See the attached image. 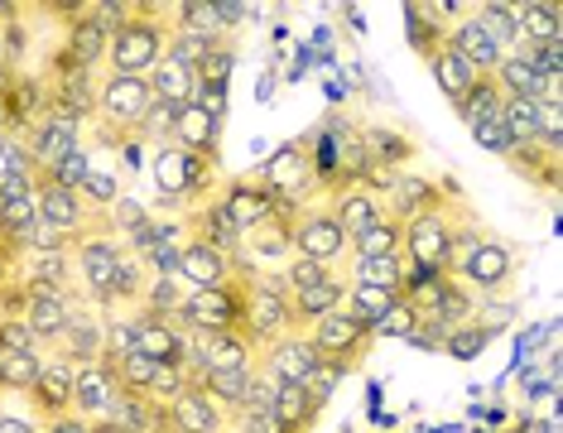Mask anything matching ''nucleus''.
Segmentation results:
<instances>
[{"label":"nucleus","mask_w":563,"mask_h":433,"mask_svg":"<svg viewBox=\"0 0 563 433\" xmlns=\"http://www.w3.org/2000/svg\"><path fill=\"white\" fill-rule=\"evenodd\" d=\"M294 256L318 260V265H328V270H342L338 260H347V236H342L328 202H313V208H303L294 216Z\"/></svg>","instance_id":"nucleus-10"},{"label":"nucleus","mask_w":563,"mask_h":433,"mask_svg":"<svg viewBox=\"0 0 563 433\" xmlns=\"http://www.w3.org/2000/svg\"><path fill=\"white\" fill-rule=\"evenodd\" d=\"M328 208H332V216H338V226H342V236H356V232H366L371 222H380L386 216V208H380V198L371 193V188H362V184H347V188H338L332 198H323Z\"/></svg>","instance_id":"nucleus-29"},{"label":"nucleus","mask_w":563,"mask_h":433,"mask_svg":"<svg viewBox=\"0 0 563 433\" xmlns=\"http://www.w3.org/2000/svg\"><path fill=\"white\" fill-rule=\"evenodd\" d=\"M117 400H121L117 366H111V362L78 366V386H73V414H82L87 424H97V419H111Z\"/></svg>","instance_id":"nucleus-19"},{"label":"nucleus","mask_w":563,"mask_h":433,"mask_svg":"<svg viewBox=\"0 0 563 433\" xmlns=\"http://www.w3.org/2000/svg\"><path fill=\"white\" fill-rule=\"evenodd\" d=\"M371 337L376 342H415L419 337V313L409 309L405 299H395L386 313H380V323L371 327Z\"/></svg>","instance_id":"nucleus-45"},{"label":"nucleus","mask_w":563,"mask_h":433,"mask_svg":"<svg viewBox=\"0 0 563 433\" xmlns=\"http://www.w3.org/2000/svg\"><path fill=\"white\" fill-rule=\"evenodd\" d=\"M467 212L472 208L463 202V193H457V198L439 202L433 212L400 222V260L415 265V270L448 275V265H453V236H457V226H463Z\"/></svg>","instance_id":"nucleus-3"},{"label":"nucleus","mask_w":563,"mask_h":433,"mask_svg":"<svg viewBox=\"0 0 563 433\" xmlns=\"http://www.w3.org/2000/svg\"><path fill=\"white\" fill-rule=\"evenodd\" d=\"M184 226H188V236L202 241V246H212L217 256H227V260H236V251H241V232L232 222H227V212L217 208V202H202V208H194L184 216Z\"/></svg>","instance_id":"nucleus-32"},{"label":"nucleus","mask_w":563,"mask_h":433,"mask_svg":"<svg viewBox=\"0 0 563 433\" xmlns=\"http://www.w3.org/2000/svg\"><path fill=\"white\" fill-rule=\"evenodd\" d=\"M255 178L271 188L275 212L279 216H299L303 208L323 202L318 193V178H313V155H309V135H294L275 149L265 164H255Z\"/></svg>","instance_id":"nucleus-6"},{"label":"nucleus","mask_w":563,"mask_h":433,"mask_svg":"<svg viewBox=\"0 0 563 433\" xmlns=\"http://www.w3.org/2000/svg\"><path fill=\"white\" fill-rule=\"evenodd\" d=\"M121 193H125V188H121V174L111 169V164L101 169V164L92 159V174H87V184H82V202H87V208L107 216V212H111V202H117Z\"/></svg>","instance_id":"nucleus-44"},{"label":"nucleus","mask_w":563,"mask_h":433,"mask_svg":"<svg viewBox=\"0 0 563 433\" xmlns=\"http://www.w3.org/2000/svg\"><path fill=\"white\" fill-rule=\"evenodd\" d=\"M150 107H155V92H150L145 78L107 73V78L97 82V107H92L97 140H107V149H121L125 140H140V125H145Z\"/></svg>","instance_id":"nucleus-5"},{"label":"nucleus","mask_w":563,"mask_h":433,"mask_svg":"<svg viewBox=\"0 0 563 433\" xmlns=\"http://www.w3.org/2000/svg\"><path fill=\"white\" fill-rule=\"evenodd\" d=\"M150 92H155L159 107H188V101L198 97V68H188L184 58H174L169 48H164V58L155 63V73H150Z\"/></svg>","instance_id":"nucleus-30"},{"label":"nucleus","mask_w":563,"mask_h":433,"mask_svg":"<svg viewBox=\"0 0 563 433\" xmlns=\"http://www.w3.org/2000/svg\"><path fill=\"white\" fill-rule=\"evenodd\" d=\"M448 275H453L472 299H510L520 285V256L510 241L482 232L463 256L448 265Z\"/></svg>","instance_id":"nucleus-4"},{"label":"nucleus","mask_w":563,"mask_h":433,"mask_svg":"<svg viewBox=\"0 0 563 433\" xmlns=\"http://www.w3.org/2000/svg\"><path fill=\"white\" fill-rule=\"evenodd\" d=\"M58 251H73V236L48 222H34L30 236L20 241V256H58Z\"/></svg>","instance_id":"nucleus-49"},{"label":"nucleus","mask_w":563,"mask_h":433,"mask_svg":"<svg viewBox=\"0 0 563 433\" xmlns=\"http://www.w3.org/2000/svg\"><path fill=\"white\" fill-rule=\"evenodd\" d=\"M159 419H164V433H227V414L198 390V380L188 390H178L174 400H164Z\"/></svg>","instance_id":"nucleus-18"},{"label":"nucleus","mask_w":563,"mask_h":433,"mask_svg":"<svg viewBox=\"0 0 563 433\" xmlns=\"http://www.w3.org/2000/svg\"><path fill=\"white\" fill-rule=\"evenodd\" d=\"M155 222V212H150V202H140L135 193H121L117 202H111V212H107V232L125 241V236H135L140 226H150Z\"/></svg>","instance_id":"nucleus-42"},{"label":"nucleus","mask_w":563,"mask_h":433,"mask_svg":"<svg viewBox=\"0 0 563 433\" xmlns=\"http://www.w3.org/2000/svg\"><path fill=\"white\" fill-rule=\"evenodd\" d=\"M184 295H188V289L178 285V275H150V279H145V295H140V303H135V313L164 318V323H178Z\"/></svg>","instance_id":"nucleus-36"},{"label":"nucleus","mask_w":563,"mask_h":433,"mask_svg":"<svg viewBox=\"0 0 563 433\" xmlns=\"http://www.w3.org/2000/svg\"><path fill=\"white\" fill-rule=\"evenodd\" d=\"M405 40H409V48H415L419 58H429V54H433V48H439V44H448L443 34H433L429 24L419 20V10H415V5H405Z\"/></svg>","instance_id":"nucleus-53"},{"label":"nucleus","mask_w":563,"mask_h":433,"mask_svg":"<svg viewBox=\"0 0 563 433\" xmlns=\"http://www.w3.org/2000/svg\"><path fill=\"white\" fill-rule=\"evenodd\" d=\"M472 323H477L486 337H496L501 327L516 323V303H510V299H477V309H472Z\"/></svg>","instance_id":"nucleus-51"},{"label":"nucleus","mask_w":563,"mask_h":433,"mask_svg":"<svg viewBox=\"0 0 563 433\" xmlns=\"http://www.w3.org/2000/svg\"><path fill=\"white\" fill-rule=\"evenodd\" d=\"M510 10H516V30L525 44H563V10L554 0H520Z\"/></svg>","instance_id":"nucleus-34"},{"label":"nucleus","mask_w":563,"mask_h":433,"mask_svg":"<svg viewBox=\"0 0 563 433\" xmlns=\"http://www.w3.org/2000/svg\"><path fill=\"white\" fill-rule=\"evenodd\" d=\"M448 44H453L457 54H463V58L472 63V68L482 73V78H492V73H496V63L506 58V44L496 40V34L486 30V24H482L477 15H472V5L463 10V20L453 24V34H448Z\"/></svg>","instance_id":"nucleus-23"},{"label":"nucleus","mask_w":563,"mask_h":433,"mask_svg":"<svg viewBox=\"0 0 563 433\" xmlns=\"http://www.w3.org/2000/svg\"><path fill=\"white\" fill-rule=\"evenodd\" d=\"M212 202L227 212V222H232L241 236L255 232L265 216H275V198H271V188L255 178V169L227 178V184H217V198H212Z\"/></svg>","instance_id":"nucleus-14"},{"label":"nucleus","mask_w":563,"mask_h":433,"mask_svg":"<svg viewBox=\"0 0 563 433\" xmlns=\"http://www.w3.org/2000/svg\"><path fill=\"white\" fill-rule=\"evenodd\" d=\"M63 20V48H58V58L54 63H63V68H82V73H92L97 78V68L107 63V44H111V34L101 30V24L87 15L82 5H68V10H58Z\"/></svg>","instance_id":"nucleus-12"},{"label":"nucleus","mask_w":563,"mask_h":433,"mask_svg":"<svg viewBox=\"0 0 563 433\" xmlns=\"http://www.w3.org/2000/svg\"><path fill=\"white\" fill-rule=\"evenodd\" d=\"M0 433H44V419H34V414H10V410H0Z\"/></svg>","instance_id":"nucleus-56"},{"label":"nucleus","mask_w":563,"mask_h":433,"mask_svg":"<svg viewBox=\"0 0 563 433\" xmlns=\"http://www.w3.org/2000/svg\"><path fill=\"white\" fill-rule=\"evenodd\" d=\"M255 371L271 376L275 386H303V380L318 371V352L309 347V337L285 333V337H275V342H265V347H261Z\"/></svg>","instance_id":"nucleus-15"},{"label":"nucleus","mask_w":563,"mask_h":433,"mask_svg":"<svg viewBox=\"0 0 563 433\" xmlns=\"http://www.w3.org/2000/svg\"><path fill=\"white\" fill-rule=\"evenodd\" d=\"M251 380H255V371H212V376H198V390L208 395L222 414H236L251 395Z\"/></svg>","instance_id":"nucleus-38"},{"label":"nucleus","mask_w":563,"mask_h":433,"mask_svg":"<svg viewBox=\"0 0 563 433\" xmlns=\"http://www.w3.org/2000/svg\"><path fill=\"white\" fill-rule=\"evenodd\" d=\"M279 285H285L289 289V295H294V289H309V285H318V279H323V275H332L328 270V265H318V260H303V256H289L285 265H279Z\"/></svg>","instance_id":"nucleus-52"},{"label":"nucleus","mask_w":563,"mask_h":433,"mask_svg":"<svg viewBox=\"0 0 563 433\" xmlns=\"http://www.w3.org/2000/svg\"><path fill=\"white\" fill-rule=\"evenodd\" d=\"M294 256V216H265L255 232L241 236L236 251V275H261V270H279Z\"/></svg>","instance_id":"nucleus-11"},{"label":"nucleus","mask_w":563,"mask_h":433,"mask_svg":"<svg viewBox=\"0 0 563 433\" xmlns=\"http://www.w3.org/2000/svg\"><path fill=\"white\" fill-rule=\"evenodd\" d=\"M309 155H313V178H318V193L332 198L338 188H347L362 178L366 169V149H362V125L352 116H323L309 131Z\"/></svg>","instance_id":"nucleus-2"},{"label":"nucleus","mask_w":563,"mask_h":433,"mask_svg":"<svg viewBox=\"0 0 563 433\" xmlns=\"http://www.w3.org/2000/svg\"><path fill=\"white\" fill-rule=\"evenodd\" d=\"M174 34H188V40L198 44H236V34H227L222 15H217L212 0H188V5H174Z\"/></svg>","instance_id":"nucleus-33"},{"label":"nucleus","mask_w":563,"mask_h":433,"mask_svg":"<svg viewBox=\"0 0 563 433\" xmlns=\"http://www.w3.org/2000/svg\"><path fill=\"white\" fill-rule=\"evenodd\" d=\"M0 352H44V347L24 327V318H0Z\"/></svg>","instance_id":"nucleus-55"},{"label":"nucleus","mask_w":563,"mask_h":433,"mask_svg":"<svg viewBox=\"0 0 563 433\" xmlns=\"http://www.w3.org/2000/svg\"><path fill=\"white\" fill-rule=\"evenodd\" d=\"M125 256H131V251L111 232H92V236L73 241V265H78L82 299L92 303L97 313H111V295H117V275H121Z\"/></svg>","instance_id":"nucleus-8"},{"label":"nucleus","mask_w":563,"mask_h":433,"mask_svg":"<svg viewBox=\"0 0 563 433\" xmlns=\"http://www.w3.org/2000/svg\"><path fill=\"white\" fill-rule=\"evenodd\" d=\"M362 149H366L371 169H386V174H409L419 159V140L405 125H390V121L362 125Z\"/></svg>","instance_id":"nucleus-16"},{"label":"nucleus","mask_w":563,"mask_h":433,"mask_svg":"<svg viewBox=\"0 0 563 433\" xmlns=\"http://www.w3.org/2000/svg\"><path fill=\"white\" fill-rule=\"evenodd\" d=\"M342 299H347V275L342 270L323 275L309 289H294L289 295V333H309L313 323H323L328 313L342 309Z\"/></svg>","instance_id":"nucleus-20"},{"label":"nucleus","mask_w":563,"mask_h":433,"mask_svg":"<svg viewBox=\"0 0 563 433\" xmlns=\"http://www.w3.org/2000/svg\"><path fill=\"white\" fill-rule=\"evenodd\" d=\"M448 198H457V184H453V178L433 184V178H424V174H400L380 208H386L390 222H409V216H424V212H433V208H439V202H448Z\"/></svg>","instance_id":"nucleus-17"},{"label":"nucleus","mask_w":563,"mask_h":433,"mask_svg":"<svg viewBox=\"0 0 563 433\" xmlns=\"http://www.w3.org/2000/svg\"><path fill=\"white\" fill-rule=\"evenodd\" d=\"M342 275H347V285H371V289H390V295H400V285H405V260H400V256L347 260V265H342Z\"/></svg>","instance_id":"nucleus-37"},{"label":"nucleus","mask_w":563,"mask_h":433,"mask_svg":"<svg viewBox=\"0 0 563 433\" xmlns=\"http://www.w3.org/2000/svg\"><path fill=\"white\" fill-rule=\"evenodd\" d=\"M395 299H400V295H390V289H371V285H347V299H342V309H347V313L356 318V323L376 327V323H380V313H386Z\"/></svg>","instance_id":"nucleus-43"},{"label":"nucleus","mask_w":563,"mask_h":433,"mask_svg":"<svg viewBox=\"0 0 563 433\" xmlns=\"http://www.w3.org/2000/svg\"><path fill=\"white\" fill-rule=\"evenodd\" d=\"M222 131H227V121H212L202 107H178V116H174V145L178 149H188V155H208L217 159V149H222Z\"/></svg>","instance_id":"nucleus-28"},{"label":"nucleus","mask_w":563,"mask_h":433,"mask_svg":"<svg viewBox=\"0 0 563 433\" xmlns=\"http://www.w3.org/2000/svg\"><path fill=\"white\" fill-rule=\"evenodd\" d=\"M44 433H92L82 414H58V419H44Z\"/></svg>","instance_id":"nucleus-57"},{"label":"nucleus","mask_w":563,"mask_h":433,"mask_svg":"<svg viewBox=\"0 0 563 433\" xmlns=\"http://www.w3.org/2000/svg\"><path fill=\"white\" fill-rule=\"evenodd\" d=\"M467 131H472V140H477V145L486 149V155H496V159H510V135H506V121L501 116H477V121H467Z\"/></svg>","instance_id":"nucleus-48"},{"label":"nucleus","mask_w":563,"mask_h":433,"mask_svg":"<svg viewBox=\"0 0 563 433\" xmlns=\"http://www.w3.org/2000/svg\"><path fill=\"white\" fill-rule=\"evenodd\" d=\"M73 386H78V366L58 362V356H44L40 380H34V390L24 395V400H30V414L34 419L73 414Z\"/></svg>","instance_id":"nucleus-21"},{"label":"nucleus","mask_w":563,"mask_h":433,"mask_svg":"<svg viewBox=\"0 0 563 433\" xmlns=\"http://www.w3.org/2000/svg\"><path fill=\"white\" fill-rule=\"evenodd\" d=\"M246 275H232L217 289H188L184 309H178V327L184 333H241L246 327Z\"/></svg>","instance_id":"nucleus-7"},{"label":"nucleus","mask_w":563,"mask_h":433,"mask_svg":"<svg viewBox=\"0 0 563 433\" xmlns=\"http://www.w3.org/2000/svg\"><path fill=\"white\" fill-rule=\"evenodd\" d=\"M48 356H58V362H68V366L101 362V313L92 303H78V309H73L68 327H63V337L48 347Z\"/></svg>","instance_id":"nucleus-22"},{"label":"nucleus","mask_w":563,"mask_h":433,"mask_svg":"<svg viewBox=\"0 0 563 433\" xmlns=\"http://www.w3.org/2000/svg\"><path fill=\"white\" fill-rule=\"evenodd\" d=\"M424 63H429L433 82H439V92L448 97V107H453V111L463 107V101L472 97V87L482 82V73L472 68V63H467L463 54H457L453 44H439V48H433V54H429Z\"/></svg>","instance_id":"nucleus-27"},{"label":"nucleus","mask_w":563,"mask_h":433,"mask_svg":"<svg viewBox=\"0 0 563 433\" xmlns=\"http://www.w3.org/2000/svg\"><path fill=\"white\" fill-rule=\"evenodd\" d=\"M342 380H347V376H342V371H338V366L318 362V371H313L309 380H303V390H309V395H313V404H318V410H328L332 390H338V386H342Z\"/></svg>","instance_id":"nucleus-54"},{"label":"nucleus","mask_w":563,"mask_h":433,"mask_svg":"<svg viewBox=\"0 0 563 433\" xmlns=\"http://www.w3.org/2000/svg\"><path fill=\"white\" fill-rule=\"evenodd\" d=\"M492 82H496V92L501 97H520V101H549V97L563 92V82H549L544 73L534 68L530 58H520V54H506L501 63H496Z\"/></svg>","instance_id":"nucleus-25"},{"label":"nucleus","mask_w":563,"mask_h":433,"mask_svg":"<svg viewBox=\"0 0 563 433\" xmlns=\"http://www.w3.org/2000/svg\"><path fill=\"white\" fill-rule=\"evenodd\" d=\"M194 371H188L184 362H155V371H150V390H145V400H155V404H164V400H174L178 390H188L194 386Z\"/></svg>","instance_id":"nucleus-46"},{"label":"nucleus","mask_w":563,"mask_h":433,"mask_svg":"<svg viewBox=\"0 0 563 433\" xmlns=\"http://www.w3.org/2000/svg\"><path fill=\"white\" fill-rule=\"evenodd\" d=\"M111 366H117V380H121L125 395H145L150 390V371H155V362H150V356L125 352L121 362H111Z\"/></svg>","instance_id":"nucleus-50"},{"label":"nucleus","mask_w":563,"mask_h":433,"mask_svg":"<svg viewBox=\"0 0 563 433\" xmlns=\"http://www.w3.org/2000/svg\"><path fill=\"white\" fill-rule=\"evenodd\" d=\"M92 433H125V429H117V424H111V419H97Z\"/></svg>","instance_id":"nucleus-58"},{"label":"nucleus","mask_w":563,"mask_h":433,"mask_svg":"<svg viewBox=\"0 0 563 433\" xmlns=\"http://www.w3.org/2000/svg\"><path fill=\"white\" fill-rule=\"evenodd\" d=\"M87 174H92V149L87 145H73L68 155H58L48 169H40V178H48V184H58V188H73V193H82Z\"/></svg>","instance_id":"nucleus-41"},{"label":"nucleus","mask_w":563,"mask_h":433,"mask_svg":"<svg viewBox=\"0 0 563 433\" xmlns=\"http://www.w3.org/2000/svg\"><path fill=\"white\" fill-rule=\"evenodd\" d=\"M78 303H87V299H68V295H24V327L34 333V342L44 347V356H48V347L63 337V327H68V318H73V309Z\"/></svg>","instance_id":"nucleus-26"},{"label":"nucleus","mask_w":563,"mask_h":433,"mask_svg":"<svg viewBox=\"0 0 563 433\" xmlns=\"http://www.w3.org/2000/svg\"><path fill=\"white\" fill-rule=\"evenodd\" d=\"M318 414H323V410H318L313 395L303 386H275V395H271L275 433H309Z\"/></svg>","instance_id":"nucleus-35"},{"label":"nucleus","mask_w":563,"mask_h":433,"mask_svg":"<svg viewBox=\"0 0 563 433\" xmlns=\"http://www.w3.org/2000/svg\"><path fill=\"white\" fill-rule=\"evenodd\" d=\"M169 34H174V5H135L131 20L107 44V73L150 78L155 63L164 58V48H169Z\"/></svg>","instance_id":"nucleus-1"},{"label":"nucleus","mask_w":563,"mask_h":433,"mask_svg":"<svg viewBox=\"0 0 563 433\" xmlns=\"http://www.w3.org/2000/svg\"><path fill=\"white\" fill-rule=\"evenodd\" d=\"M34 222H40V202H34V193L5 198V202H0V246H10L20 256V241L30 236Z\"/></svg>","instance_id":"nucleus-40"},{"label":"nucleus","mask_w":563,"mask_h":433,"mask_svg":"<svg viewBox=\"0 0 563 433\" xmlns=\"http://www.w3.org/2000/svg\"><path fill=\"white\" fill-rule=\"evenodd\" d=\"M178 285L184 289H217V285H227V279L236 275V260H227V256H217L212 246H202V241L188 236L184 241V251H178Z\"/></svg>","instance_id":"nucleus-24"},{"label":"nucleus","mask_w":563,"mask_h":433,"mask_svg":"<svg viewBox=\"0 0 563 433\" xmlns=\"http://www.w3.org/2000/svg\"><path fill=\"white\" fill-rule=\"evenodd\" d=\"M0 135H10V121H5V101H0Z\"/></svg>","instance_id":"nucleus-59"},{"label":"nucleus","mask_w":563,"mask_h":433,"mask_svg":"<svg viewBox=\"0 0 563 433\" xmlns=\"http://www.w3.org/2000/svg\"><path fill=\"white\" fill-rule=\"evenodd\" d=\"M472 15H477L486 30L496 34V40L506 44V54L516 48V40H520V30H516V10L506 5V0H482V5H472Z\"/></svg>","instance_id":"nucleus-47"},{"label":"nucleus","mask_w":563,"mask_h":433,"mask_svg":"<svg viewBox=\"0 0 563 433\" xmlns=\"http://www.w3.org/2000/svg\"><path fill=\"white\" fill-rule=\"evenodd\" d=\"M34 202H40V222L58 226V232H68L73 241H78V236H92V232H107V216L87 208L82 193L48 184V178H40V188H34Z\"/></svg>","instance_id":"nucleus-13"},{"label":"nucleus","mask_w":563,"mask_h":433,"mask_svg":"<svg viewBox=\"0 0 563 433\" xmlns=\"http://www.w3.org/2000/svg\"><path fill=\"white\" fill-rule=\"evenodd\" d=\"M371 256H400V222L380 216L366 232H356L347 241V260H371Z\"/></svg>","instance_id":"nucleus-39"},{"label":"nucleus","mask_w":563,"mask_h":433,"mask_svg":"<svg viewBox=\"0 0 563 433\" xmlns=\"http://www.w3.org/2000/svg\"><path fill=\"white\" fill-rule=\"evenodd\" d=\"M299 337H309V347L318 352V362L338 366L342 376L362 371V362L371 356V347H376V337H371V327H366V323H356V318H352L347 309L328 313L323 323H313L309 333H299Z\"/></svg>","instance_id":"nucleus-9"},{"label":"nucleus","mask_w":563,"mask_h":433,"mask_svg":"<svg viewBox=\"0 0 563 433\" xmlns=\"http://www.w3.org/2000/svg\"><path fill=\"white\" fill-rule=\"evenodd\" d=\"M135 352L150 356V362H184L188 333L178 323H164V318L135 313Z\"/></svg>","instance_id":"nucleus-31"}]
</instances>
